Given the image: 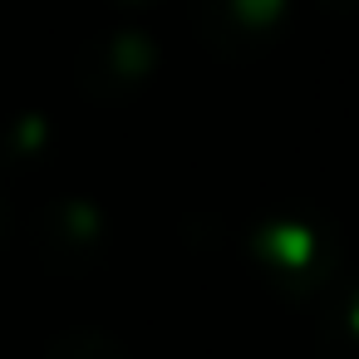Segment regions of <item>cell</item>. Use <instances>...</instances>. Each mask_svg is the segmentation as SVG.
I'll list each match as a JSON object with an SVG mask.
<instances>
[{"label": "cell", "mask_w": 359, "mask_h": 359, "mask_svg": "<svg viewBox=\"0 0 359 359\" xmlns=\"http://www.w3.org/2000/svg\"><path fill=\"white\" fill-rule=\"evenodd\" d=\"M45 359H128V354L118 349V339H109L99 330H69L50 344Z\"/></svg>", "instance_id": "3957f363"}, {"label": "cell", "mask_w": 359, "mask_h": 359, "mask_svg": "<svg viewBox=\"0 0 359 359\" xmlns=\"http://www.w3.org/2000/svg\"><path fill=\"white\" fill-rule=\"evenodd\" d=\"M153 65V45L138 35V30H114L109 40L89 45L84 55V79H94L99 89H123V84H138Z\"/></svg>", "instance_id": "7a4b0ae2"}, {"label": "cell", "mask_w": 359, "mask_h": 359, "mask_svg": "<svg viewBox=\"0 0 359 359\" xmlns=\"http://www.w3.org/2000/svg\"><path fill=\"white\" fill-rule=\"evenodd\" d=\"M6 231H11V202H6V192H0V241H6Z\"/></svg>", "instance_id": "277c9868"}, {"label": "cell", "mask_w": 359, "mask_h": 359, "mask_svg": "<svg viewBox=\"0 0 359 359\" xmlns=\"http://www.w3.org/2000/svg\"><path fill=\"white\" fill-rule=\"evenodd\" d=\"M197 15L222 55H256L285 25V0H197Z\"/></svg>", "instance_id": "6da1fadb"}, {"label": "cell", "mask_w": 359, "mask_h": 359, "mask_svg": "<svg viewBox=\"0 0 359 359\" xmlns=\"http://www.w3.org/2000/svg\"><path fill=\"white\" fill-rule=\"evenodd\" d=\"M325 6H334V11H359V0H325Z\"/></svg>", "instance_id": "5b68a950"}]
</instances>
